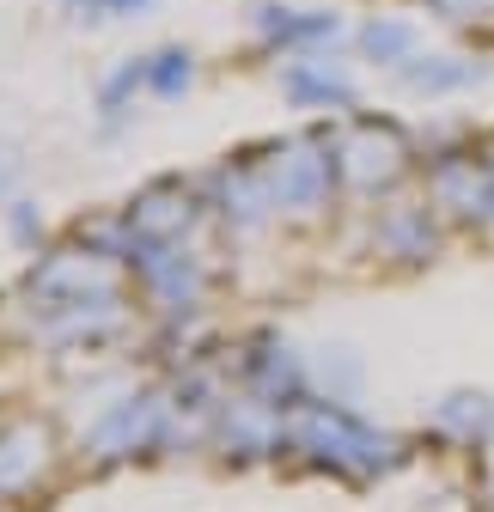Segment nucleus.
<instances>
[{
	"mask_svg": "<svg viewBox=\"0 0 494 512\" xmlns=\"http://www.w3.org/2000/svg\"><path fill=\"white\" fill-rule=\"evenodd\" d=\"M122 256L135 263L141 287H147V293H153L165 311H196V305H202V293H208V275H202V263H196V256L183 250V238H135V232H129Z\"/></svg>",
	"mask_w": 494,
	"mask_h": 512,
	"instance_id": "nucleus-3",
	"label": "nucleus"
},
{
	"mask_svg": "<svg viewBox=\"0 0 494 512\" xmlns=\"http://www.w3.org/2000/svg\"><path fill=\"white\" fill-rule=\"evenodd\" d=\"M153 0H110V19H129V13H147Z\"/></svg>",
	"mask_w": 494,
	"mask_h": 512,
	"instance_id": "nucleus-20",
	"label": "nucleus"
},
{
	"mask_svg": "<svg viewBox=\"0 0 494 512\" xmlns=\"http://www.w3.org/2000/svg\"><path fill=\"white\" fill-rule=\"evenodd\" d=\"M251 25H257V37H263L269 49L330 43V37L342 31V19H336V13H299V7H257V13H251Z\"/></svg>",
	"mask_w": 494,
	"mask_h": 512,
	"instance_id": "nucleus-10",
	"label": "nucleus"
},
{
	"mask_svg": "<svg viewBox=\"0 0 494 512\" xmlns=\"http://www.w3.org/2000/svg\"><path fill=\"white\" fill-rule=\"evenodd\" d=\"M281 92L299 110H348L354 104V80L342 74V61H324V55L287 61V68H281Z\"/></svg>",
	"mask_w": 494,
	"mask_h": 512,
	"instance_id": "nucleus-6",
	"label": "nucleus"
},
{
	"mask_svg": "<svg viewBox=\"0 0 494 512\" xmlns=\"http://www.w3.org/2000/svg\"><path fill=\"white\" fill-rule=\"evenodd\" d=\"M287 445L305 452L318 470H336L348 482H379L403 464V445L379 427H366L360 415H348L342 403H293L287 409Z\"/></svg>",
	"mask_w": 494,
	"mask_h": 512,
	"instance_id": "nucleus-1",
	"label": "nucleus"
},
{
	"mask_svg": "<svg viewBox=\"0 0 494 512\" xmlns=\"http://www.w3.org/2000/svg\"><path fill=\"white\" fill-rule=\"evenodd\" d=\"M488 68L482 61H464V55H415L409 68L397 74L409 92H421V98H446V92H464V86H476Z\"/></svg>",
	"mask_w": 494,
	"mask_h": 512,
	"instance_id": "nucleus-11",
	"label": "nucleus"
},
{
	"mask_svg": "<svg viewBox=\"0 0 494 512\" xmlns=\"http://www.w3.org/2000/svg\"><path fill=\"white\" fill-rule=\"evenodd\" d=\"M183 226H190V196H183L177 183H159L141 202H129V232L135 238H183Z\"/></svg>",
	"mask_w": 494,
	"mask_h": 512,
	"instance_id": "nucleus-12",
	"label": "nucleus"
},
{
	"mask_svg": "<svg viewBox=\"0 0 494 512\" xmlns=\"http://www.w3.org/2000/svg\"><path fill=\"white\" fill-rule=\"evenodd\" d=\"M434 7L458 25H476V19H494V0H434Z\"/></svg>",
	"mask_w": 494,
	"mask_h": 512,
	"instance_id": "nucleus-18",
	"label": "nucleus"
},
{
	"mask_svg": "<svg viewBox=\"0 0 494 512\" xmlns=\"http://www.w3.org/2000/svg\"><path fill=\"white\" fill-rule=\"evenodd\" d=\"M244 372H251V384H257L263 403H275V409L305 403V360L287 342H257V354L244 360Z\"/></svg>",
	"mask_w": 494,
	"mask_h": 512,
	"instance_id": "nucleus-9",
	"label": "nucleus"
},
{
	"mask_svg": "<svg viewBox=\"0 0 494 512\" xmlns=\"http://www.w3.org/2000/svg\"><path fill=\"white\" fill-rule=\"evenodd\" d=\"M434 196H440V208H452L458 220H494V165L446 159V165L434 171Z\"/></svg>",
	"mask_w": 494,
	"mask_h": 512,
	"instance_id": "nucleus-8",
	"label": "nucleus"
},
{
	"mask_svg": "<svg viewBox=\"0 0 494 512\" xmlns=\"http://www.w3.org/2000/svg\"><path fill=\"white\" fill-rule=\"evenodd\" d=\"M7 220H13V238H19V244H31V238L43 232V220H37V208H31V202H13V208H7Z\"/></svg>",
	"mask_w": 494,
	"mask_h": 512,
	"instance_id": "nucleus-19",
	"label": "nucleus"
},
{
	"mask_svg": "<svg viewBox=\"0 0 494 512\" xmlns=\"http://www.w3.org/2000/svg\"><path fill=\"white\" fill-rule=\"evenodd\" d=\"M147 86H153V55L122 61V68L104 80V92H98V110H104V116H122V110H129V98L147 92Z\"/></svg>",
	"mask_w": 494,
	"mask_h": 512,
	"instance_id": "nucleus-16",
	"label": "nucleus"
},
{
	"mask_svg": "<svg viewBox=\"0 0 494 512\" xmlns=\"http://www.w3.org/2000/svg\"><path fill=\"white\" fill-rule=\"evenodd\" d=\"M165 427H171V403L165 397H122L86 427V452L98 464L141 458V452H153V445H165Z\"/></svg>",
	"mask_w": 494,
	"mask_h": 512,
	"instance_id": "nucleus-4",
	"label": "nucleus"
},
{
	"mask_svg": "<svg viewBox=\"0 0 494 512\" xmlns=\"http://www.w3.org/2000/svg\"><path fill=\"white\" fill-rule=\"evenodd\" d=\"M263 177H269L275 214L312 220L330 202V183L342 177V165H336L330 141H287V147H275V159H263Z\"/></svg>",
	"mask_w": 494,
	"mask_h": 512,
	"instance_id": "nucleus-2",
	"label": "nucleus"
},
{
	"mask_svg": "<svg viewBox=\"0 0 494 512\" xmlns=\"http://www.w3.org/2000/svg\"><path fill=\"white\" fill-rule=\"evenodd\" d=\"M385 250L403 256V263H421V256L434 250V220H427V208H397L385 220Z\"/></svg>",
	"mask_w": 494,
	"mask_h": 512,
	"instance_id": "nucleus-15",
	"label": "nucleus"
},
{
	"mask_svg": "<svg viewBox=\"0 0 494 512\" xmlns=\"http://www.w3.org/2000/svg\"><path fill=\"white\" fill-rule=\"evenodd\" d=\"M196 86V55L190 49H153V98H183Z\"/></svg>",
	"mask_w": 494,
	"mask_h": 512,
	"instance_id": "nucleus-17",
	"label": "nucleus"
},
{
	"mask_svg": "<svg viewBox=\"0 0 494 512\" xmlns=\"http://www.w3.org/2000/svg\"><path fill=\"white\" fill-rule=\"evenodd\" d=\"M360 49L379 61V68H391V74H403L409 61L421 55V37H415V25L409 19H373L360 31Z\"/></svg>",
	"mask_w": 494,
	"mask_h": 512,
	"instance_id": "nucleus-14",
	"label": "nucleus"
},
{
	"mask_svg": "<svg viewBox=\"0 0 494 512\" xmlns=\"http://www.w3.org/2000/svg\"><path fill=\"white\" fill-rule=\"evenodd\" d=\"M434 427L452 433V439H464V445H476V439L494 433V403L488 397H470V391H452V397L434 403Z\"/></svg>",
	"mask_w": 494,
	"mask_h": 512,
	"instance_id": "nucleus-13",
	"label": "nucleus"
},
{
	"mask_svg": "<svg viewBox=\"0 0 494 512\" xmlns=\"http://www.w3.org/2000/svg\"><path fill=\"white\" fill-rule=\"evenodd\" d=\"M49 427L43 421H7L0 427V500L25 494L43 470H49Z\"/></svg>",
	"mask_w": 494,
	"mask_h": 512,
	"instance_id": "nucleus-7",
	"label": "nucleus"
},
{
	"mask_svg": "<svg viewBox=\"0 0 494 512\" xmlns=\"http://www.w3.org/2000/svg\"><path fill=\"white\" fill-rule=\"evenodd\" d=\"M403 159H409V141H403L397 122H354L348 135L336 141V165H342V177L360 183V189L391 183V177L403 171Z\"/></svg>",
	"mask_w": 494,
	"mask_h": 512,
	"instance_id": "nucleus-5",
	"label": "nucleus"
}]
</instances>
